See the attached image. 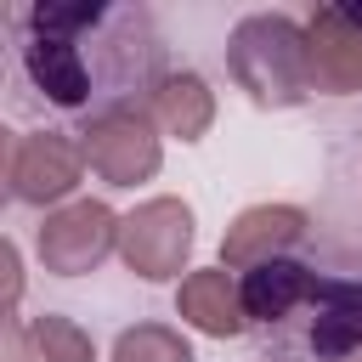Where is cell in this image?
<instances>
[{
  "label": "cell",
  "mask_w": 362,
  "mask_h": 362,
  "mask_svg": "<svg viewBox=\"0 0 362 362\" xmlns=\"http://www.w3.org/2000/svg\"><path fill=\"white\" fill-rule=\"evenodd\" d=\"M232 74L266 107L300 102L317 85L311 79V40H305V28L288 23V17H243L232 28Z\"/></svg>",
  "instance_id": "1"
},
{
  "label": "cell",
  "mask_w": 362,
  "mask_h": 362,
  "mask_svg": "<svg viewBox=\"0 0 362 362\" xmlns=\"http://www.w3.org/2000/svg\"><path fill=\"white\" fill-rule=\"evenodd\" d=\"M187 249H192V209L181 198H147L119 221V255L147 283L181 277Z\"/></svg>",
  "instance_id": "2"
},
{
  "label": "cell",
  "mask_w": 362,
  "mask_h": 362,
  "mask_svg": "<svg viewBox=\"0 0 362 362\" xmlns=\"http://www.w3.org/2000/svg\"><path fill=\"white\" fill-rule=\"evenodd\" d=\"M107 249H119V215L102 198H74L57 215H45V226H40V266L57 277L96 272L107 260Z\"/></svg>",
  "instance_id": "3"
},
{
  "label": "cell",
  "mask_w": 362,
  "mask_h": 362,
  "mask_svg": "<svg viewBox=\"0 0 362 362\" xmlns=\"http://www.w3.org/2000/svg\"><path fill=\"white\" fill-rule=\"evenodd\" d=\"M158 136L136 107H107L90 119L85 130V164L107 181V187H136L147 175H158Z\"/></svg>",
  "instance_id": "4"
},
{
  "label": "cell",
  "mask_w": 362,
  "mask_h": 362,
  "mask_svg": "<svg viewBox=\"0 0 362 362\" xmlns=\"http://www.w3.org/2000/svg\"><path fill=\"white\" fill-rule=\"evenodd\" d=\"M79 175H85V141L62 130H34L6 158V181L17 204H57L79 187Z\"/></svg>",
  "instance_id": "5"
},
{
  "label": "cell",
  "mask_w": 362,
  "mask_h": 362,
  "mask_svg": "<svg viewBox=\"0 0 362 362\" xmlns=\"http://www.w3.org/2000/svg\"><path fill=\"white\" fill-rule=\"evenodd\" d=\"M317 90H362V11L322 6L305 23Z\"/></svg>",
  "instance_id": "6"
},
{
  "label": "cell",
  "mask_w": 362,
  "mask_h": 362,
  "mask_svg": "<svg viewBox=\"0 0 362 362\" xmlns=\"http://www.w3.org/2000/svg\"><path fill=\"white\" fill-rule=\"evenodd\" d=\"M300 232H305V215H300L294 204H255V209H243V215L226 226V238H221V266L255 272V266L277 260Z\"/></svg>",
  "instance_id": "7"
},
{
  "label": "cell",
  "mask_w": 362,
  "mask_h": 362,
  "mask_svg": "<svg viewBox=\"0 0 362 362\" xmlns=\"http://www.w3.org/2000/svg\"><path fill=\"white\" fill-rule=\"evenodd\" d=\"M175 311H181V322H192L198 334H209V339H232L238 328H243V288L226 277V266H209V272H192V277H181V294H175Z\"/></svg>",
  "instance_id": "8"
},
{
  "label": "cell",
  "mask_w": 362,
  "mask_h": 362,
  "mask_svg": "<svg viewBox=\"0 0 362 362\" xmlns=\"http://www.w3.org/2000/svg\"><path fill=\"white\" fill-rule=\"evenodd\" d=\"M23 62H28V79H34L57 107H79V102H85L90 74H85V62H79V45H74V40L34 34V40H28V51H23Z\"/></svg>",
  "instance_id": "9"
},
{
  "label": "cell",
  "mask_w": 362,
  "mask_h": 362,
  "mask_svg": "<svg viewBox=\"0 0 362 362\" xmlns=\"http://www.w3.org/2000/svg\"><path fill=\"white\" fill-rule=\"evenodd\" d=\"M153 119L181 136V141H198L209 124H215V90L198 79V74H164L153 85Z\"/></svg>",
  "instance_id": "10"
},
{
  "label": "cell",
  "mask_w": 362,
  "mask_h": 362,
  "mask_svg": "<svg viewBox=\"0 0 362 362\" xmlns=\"http://www.w3.org/2000/svg\"><path fill=\"white\" fill-rule=\"evenodd\" d=\"M356 345H362V283H317L311 351L317 356H351Z\"/></svg>",
  "instance_id": "11"
},
{
  "label": "cell",
  "mask_w": 362,
  "mask_h": 362,
  "mask_svg": "<svg viewBox=\"0 0 362 362\" xmlns=\"http://www.w3.org/2000/svg\"><path fill=\"white\" fill-rule=\"evenodd\" d=\"M305 294H317V283H311V272L294 266V260H266V266H255V272L243 277V311H249V317H266V322L288 317Z\"/></svg>",
  "instance_id": "12"
},
{
  "label": "cell",
  "mask_w": 362,
  "mask_h": 362,
  "mask_svg": "<svg viewBox=\"0 0 362 362\" xmlns=\"http://www.w3.org/2000/svg\"><path fill=\"white\" fill-rule=\"evenodd\" d=\"M28 351H34V362H96L90 334L74 317H57V311L28 322Z\"/></svg>",
  "instance_id": "13"
},
{
  "label": "cell",
  "mask_w": 362,
  "mask_h": 362,
  "mask_svg": "<svg viewBox=\"0 0 362 362\" xmlns=\"http://www.w3.org/2000/svg\"><path fill=\"white\" fill-rule=\"evenodd\" d=\"M113 362H192V345L164 322H136L113 339Z\"/></svg>",
  "instance_id": "14"
},
{
  "label": "cell",
  "mask_w": 362,
  "mask_h": 362,
  "mask_svg": "<svg viewBox=\"0 0 362 362\" xmlns=\"http://www.w3.org/2000/svg\"><path fill=\"white\" fill-rule=\"evenodd\" d=\"M0 272H6V311L23 294V266H17V243H0Z\"/></svg>",
  "instance_id": "15"
},
{
  "label": "cell",
  "mask_w": 362,
  "mask_h": 362,
  "mask_svg": "<svg viewBox=\"0 0 362 362\" xmlns=\"http://www.w3.org/2000/svg\"><path fill=\"white\" fill-rule=\"evenodd\" d=\"M34 351H28V328H17V322H6V362H28Z\"/></svg>",
  "instance_id": "16"
}]
</instances>
